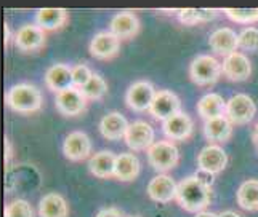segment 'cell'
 <instances>
[{
	"instance_id": "21",
	"label": "cell",
	"mask_w": 258,
	"mask_h": 217,
	"mask_svg": "<svg viewBox=\"0 0 258 217\" xmlns=\"http://www.w3.org/2000/svg\"><path fill=\"white\" fill-rule=\"evenodd\" d=\"M204 134H206V138L210 142H215L217 146L218 144H225L233 136V123L229 122L226 115L206 120V123H204Z\"/></svg>"
},
{
	"instance_id": "40",
	"label": "cell",
	"mask_w": 258,
	"mask_h": 217,
	"mask_svg": "<svg viewBox=\"0 0 258 217\" xmlns=\"http://www.w3.org/2000/svg\"><path fill=\"white\" fill-rule=\"evenodd\" d=\"M128 217H140V215H128Z\"/></svg>"
},
{
	"instance_id": "12",
	"label": "cell",
	"mask_w": 258,
	"mask_h": 217,
	"mask_svg": "<svg viewBox=\"0 0 258 217\" xmlns=\"http://www.w3.org/2000/svg\"><path fill=\"white\" fill-rule=\"evenodd\" d=\"M221 74L231 81H244L252 75V62L244 53H233L223 59Z\"/></svg>"
},
{
	"instance_id": "6",
	"label": "cell",
	"mask_w": 258,
	"mask_h": 217,
	"mask_svg": "<svg viewBox=\"0 0 258 217\" xmlns=\"http://www.w3.org/2000/svg\"><path fill=\"white\" fill-rule=\"evenodd\" d=\"M156 89L153 83L148 80H138L135 83H132L130 88L127 89L125 94V102L127 105L135 112H145L149 111L151 104L154 101Z\"/></svg>"
},
{
	"instance_id": "4",
	"label": "cell",
	"mask_w": 258,
	"mask_h": 217,
	"mask_svg": "<svg viewBox=\"0 0 258 217\" xmlns=\"http://www.w3.org/2000/svg\"><path fill=\"white\" fill-rule=\"evenodd\" d=\"M149 165L159 173L173 169L180 161V152L172 141H159L154 142L148 150Z\"/></svg>"
},
{
	"instance_id": "17",
	"label": "cell",
	"mask_w": 258,
	"mask_h": 217,
	"mask_svg": "<svg viewBox=\"0 0 258 217\" xmlns=\"http://www.w3.org/2000/svg\"><path fill=\"white\" fill-rule=\"evenodd\" d=\"M209 45L215 53L226 58L229 54L236 53V50L239 48V35L229 27H220V29L210 34Z\"/></svg>"
},
{
	"instance_id": "33",
	"label": "cell",
	"mask_w": 258,
	"mask_h": 217,
	"mask_svg": "<svg viewBox=\"0 0 258 217\" xmlns=\"http://www.w3.org/2000/svg\"><path fill=\"white\" fill-rule=\"evenodd\" d=\"M93 72L88 69L85 64H77L73 67V78H74V86L82 89L88 81L92 80Z\"/></svg>"
},
{
	"instance_id": "39",
	"label": "cell",
	"mask_w": 258,
	"mask_h": 217,
	"mask_svg": "<svg viewBox=\"0 0 258 217\" xmlns=\"http://www.w3.org/2000/svg\"><path fill=\"white\" fill-rule=\"evenodd\" d=\"M253 142L258 146V123L255 125V128H253Z\"/></svg>"
},
{
	"instance_id": "2",
	"label": "cell",
	"mask_w": 258,
	"mask_h": 217,
	"mask_svg": "<svg viewBox=\"0 0 258 217\" xmlns=\"http://www.w3.org/2000/svg\"><path fill=\"white\" fill-rule=\"evenodd\" d=\"M42 93L37 86L31 83L13 85L7 93V104L12 111L18 114H32L40 111L42 107Z\"/></svg>"
},
{
	"instance_id": "18",
	"label": "cell",
	"mask_w": 258,
	"mask_h": 217,
	"mask_svg": "<svg viewBox=\"0 0 258 217\" xmlns=\"http://www.w3.org/2000/svg\"><path fill=\"white\" fill-rule=\"evenodd\" d=\"M45 83L51 91H55L56 94L64 91V89L74 88L73 67H69L68 64H63V62L53 64L45 72Z\"/></svg>"
},
{
	"instance_id": "5",
	"label": "cell",
	"mask_w": 258,
	"mask_h": 217,
	"mask_svg": "<svg viewBox=\"0 0 258 217\" xmlns=\"http://www.w3.org/2000/svg\"><path fill=\"white\" fill-rule=\"evenodd\" d=\"M256 114L255 101L247 94H236L226 102V117L233 125H247Z\"/></svg>"
},
{
	"instance_id": "30",
	"label": "cell",
	"mask_w": 258,
	"mask_h": 217,
	"mask_svg": "<svg viewBox=\"0 0 258 217\" xmlns=\"http://www.w3.org/2000/svg\"><path fill=\"white\" fill-rule=\"evenodd\" d=\"M225 13L234 23L248 24L258 21V8H225Z\"/></svg>"
},
{
	"instance_id": "22",
	"label": "cell",
	"mask_w": 258,
	"mask_h": 217,
	"mask_svg": "<svg viewBox=\"0 0 258 217\" xmlns=\"http://www.w3.org/2000/svg\"><path fill=\"white\" fill-rule=\"evenodd\" d=\"M115 160L117 155H114L109 150H101L95 153L88 160V168H90V173L96 177L101 179H108L114 177V169H115Z\"/></svg>"
},
{
	"instance_id": "36",
	"label": "cell",
	"mask_w": 258,
	"mask_h": 217,
	"mask_svg": "<svg viewBox=\"0 0 258 217\" xmlns=\"http://www.w3.org/2000/svg\"><path fill=\"white\" fill-rule=\"evenodd\" d=\"M220 217H242L241 214H237V212H234V211H223L221 214H218Z\"/></svg>"
},
{
	"instance_id": "20",
	"label": "cell",
	"mask_w": 258,
	"mask_h": 217,
	"mask_svg": "<svg viewBox=\"0 0 258 217\" xmlns=\"http://www.w3.org/2000/svg\"><path fill=\"white\" fill-rule=\"evenodd\" d=\"M127 119L119 112H109L106 114L100 122V131L106 139L109 141H119L125 138L128 130Z\"/></svg>"
},
{
	"instance_id": "23",
	"label": "cell",
	"mask_w": 258,
	"mask_h": 217,
	"mask_svg": "<svg viewBox=\"0 0 258 217\" xmlns=\"http://www.w3.org/2000/svg\"><path fill=\"white\" fill-rule=\"evenodd\" d=\"M69 20V15L64 8H40L35 13V23L43 31L61 29Z\"/></svg>"
},
{
	"instance_id": "26",
	"label": "cell",
	"mask_w": 258,
	"mask_h": 217,
	"mask_svg": "<svg viewBox=\"0 0 258 217\" xmlns=\"http://www.w3.org/2000/svg\"><path fill=\"white\" fill-rule=\"evenodd\" d=\"M69 207L68 203L59 193H47L39 203L40 217H68Z\"/></svg>"
},
{
	"instance_id": "37",
	"label": "cell",
	"mask_w": 258,
	"mask_h": 217,
	"mask_svg": "<svg viewBox=\"0 0 258 217\" xmlns=\"http://www.w3.org/2000/svg\"><path fill=\"white\" fill-rule=\"evenodd\" d=\"M196 217H220V215H218V214H215V212L202 211V212H199V214H196Z\"/></svg>"
},
{
	"instance_id": "7",
	"label": "cell",
	"mask_w": 258,
	"mask_h": 217,
	"mask_svg": "<svg viewBox=\"0 0 258 217\" xmlns=\"http://www.w3.org/2000/svg\"><path fill=\"white\" fill-rule=\"evenodd\" d=\"M149 112L154 119L165 122L181 112V101L170 89H161V91L156 93Z\"/></svg>"
},
{
	"instance_id": "16",
	"label": "cell",
	"mask_w": 258,
	"mask_h": 217,
	"mask_svg": "<svg viewBox=\"0 0 258 217\" xmlns=\"http://www.w3.org/2000/svg\"><path fill=\"white\" fill-rule=\"evenodd\" d=\"M120 50V40L109 31L98 32L90 42V54L98 59H111Z\"/></svg>"
},
{
	"instance_id": "14",
	"label": "cell",
	"mask_w": 258,
	"mask_h": 217,
	"mask_svg": "<svg viewBox=\"0 0 258 217\" xmlns=\"http://www.w3.org/2000/svg\"><path fill=\"white\" fill-rule=\"evenodd\" d=\"M109 32H112L119 40H128L137 37L140 32V20L133 12H119L112 16L109 23Z\"/></svg>"
},
{
	"instance_id": "38",
	"label": "cell",
	"mask_w": 258,
	"mask_h": 217,
	"mask_svg": "<svg viewBox=\"0 0 258 217\" xmlns=\"http://www.w3.org/2000/svg\"><path fill=\"white\" fill-rule=\"evenodd\" d=\"M4 27H5V45H8V42H10V39H12V32H10L8 24H5Z\"/></svg>"
},
{
	"instance_id": "34",
	"label": "cell",
	"mask_w": 258,
	"mask_h": 217,
	"mask_svg": "<svg viewBox=\"0 0 258 217\" xmlns=\"http://www.w3.org/2000/svg\"><path fill=\"white\" fill-rule=\"evenodd\" d=\"M96 217H123L122 212L115 207H106V209H101L96 214Z\"/></svg>"
},
{
	"instance_id": "28",
	"label": "cell",
	"mask_w": 258,
	"mask_h": 217,
	"mask_svg": "<svg viewBox=\"0 0 258 217\" xmlns=\"http://www.w3.org/2000/svg\"><path fill=\"white\" fill-rule=\"evenodd\" d=\"M217 10H209V8H184L178 12L180 21L186 26H194L199 23H207L217 16Z\"/></svg>"
},
{
	"instance_id": "15",
	"label": "cell",
	"mask_w": 258,
	"mask_h": 217,
	"mask_svg": "<svg viewBox=\"0 0 258 217\" xmlns=\"http://www.w3.org/2000/svg\"><path fill=\"white\" fill-rule=\"evenodd\" d=\"M178 184L167 174H157L148 184V195L157 203H170L176 198Z\"/></svg>"
},
{
	"instance_id": "10",
	"label": "cell",
	"mask_w": 258,
	"mask_h": 217,
	"mask_svg": "<svg viewBox=\"0 0 258 217\" xmlns=\"http://www.w3.org/2000/svg\"><path fill=\"white\" fill-rule=\"evenodd\" d=\"M55 105H56V111L61 115L77 117L85 111L87 97L84 96L81 89L74 86V88H69V89H64V91L58 93L55 97Z\"/></svg>"
},
{
	"instance_id": "8",
	"label": "cell",
	"mask_w": 258,
	"mask_h": 217,
	"mask_svg": "<svg viewBox=\"0 0 258 217\" xmlns=\"http://www.w3.org/2000/svg\"><path fill=\"white\" fill-rule=\"evenodd\" d=\"M45 31L37 24H26L15 34L13 42L18 50L24 53H34L45 47Z\"/></svg>"
},
{
	"instance_id": "11",
	"label": "cell",
	"mask_w": 258,
	"mask_h": 217,
	"mask_svg": "<svg viewBox=\"0 0 258 217\" xmlns=\"http://www.w3.org/2000/svg\"><path fill=\"white\" fill-rule=\"evenodd\" d=\"M228 165V155L226 152L217 144L204 147L198 155V168L199 171L209 174H218L221 173Z\"/></svg>"
},
{
	"instance_id": "35",
	"label": "cell",
	"mask_w": 258,
	"mask_h": 217,
	"mask_svg": "<svg viewBox=\"0 0 258 217\" xmlns=\"http://www.w3.org/2000/svg\"><path fill=\"white\" fill-rule=\"evenodd\" d=\"M5 161L7 163H10V160H12V157H13V149H12V142L8 141V139H5Z\"/></svg>"
},
{
	"instance_id": "24",
	"label": "cell",
	"mask_w": 258,
	"mask_h": 217,
	"mask_svg": "<svg viewBox=\"0 0 258 217\" xmlns=\"http://www.w3.org/2000/svg\"><path fill=\"white\" fill-rule=\"evenodd\" d=\"M198 114L204 120H212L217 117L226 115V101L217 93H209L202 96L198 102Z\"/></svg>"
},
{
	"instance_id": "1",
	"label": "cell",
	"mask_w": 258,
	"mask_h": 217,
	"mask_svg": "<svg viewBox=\"0 0 258 217\" xmlns=\"http://www.w3.org/2000/svg\"><path fill=\"white\" fill-rule=\"evenodd\" d=\"M176 203L188 212H202L210 204L212 185L206 184L199 176L184 177L176 190Z\"/></svg>"
},
{
	"instance_id": "19",
	"label": "cell",
	"mask_w": 258,
	"mask_h": 217,
	"mask_svg": "<svg viewBox=\"0 0 258 217\" xmlns=\"http://www.w3.org/2000/svg\"><path fill=\"white\" fill-rule=\"evenodd\" d=\"M194 128L192 119L184 112H180L178 115L172 117L162 123V131L170 141H184L188 139Z\"/></svg>"
},
{
	"instance_id": "29",
	"label": "cell",
	"mask_w": 258,
	"mask_h": 217,
	"mask_svg": "<svg viewBox=\"0 0 258 217\" xmlns=\"http://www.w3.org/2000/svg\"><path fill=\"white\" fill-rule=\"evenodd\" d=\"M81 91L84 93V96L87 99L96 101V99H101L106 93H108V83H106V80L100 74H93L92 80L88 81Z\"/></svg>"
},
{
	"instance_id": "25",
	"label": "cell",
	"mask_w": 258,
	"mask_h": 217,
	"mask_svg": "<svg viewBox=\"0 0 258 217\" xmlns=\"http://www.w3.org/2000/svg\"><path fill=\"white\" fill-rule=\"evenodd\" d=\"M140 174V160L133 153H120L115 160L114 177L122 182H130Z\"/></svg>"
},
{
	"instance_id": "27",
	"label": "cell",
	"mask_w": 258,
	"mask_h": 217,
	"mask_svg": "<svg viewBox=\"0 0 258 217\" xmlns=\"http://www.w3.org/2000/svg\"><path fill=\"white\" fill-rule=\"evenodd\" d=\"M237 204L245 211H258V179H248L236 193Z\"/></svg>"
},
{
	"instance_id": "3",
	"label": "cell",
	"mask_w": 258,
	"mask_h": 217,
	"mask_svg": "<svg viewBox=\"0 0 258 217\" xmlns=\"http://www.w3.org/2000/svg\"><path fill=\"white\" fill-rule=\"evenodd\" d=\"M221 75V64L210 54H199L189 66V77L196 85L209 86L217 83Z\"/></svg>"
},
{
	"instance_id": "13",
	"label": "cell",
	"mask_w": 258,
	"mask_h": 217,
	"mask_svg": "<svg viewBox=\"0 0 258 217\" xmlns=\"http://www.w3.org/2000/svg\"><path fill=\"white\" fill-rule=\"evenodd\" d=\"M63 152L68 160L82 161L92 155V141L84 131H73L66 136Z\"/></svg>"
},
{
	"instance_id": "9",
	"label": "cell",
	"mask_w": 258,
	"mask_h": 217,
	"mask_svg": "<svg viewBox=\"0 0 258 217\" xmlns=\"http://www.w3.org/2000/svg\"><path fill=\"white\" fill-rule=\"evenodd\" d=\"M154 130L153 126L149 123L143 122V120H138V122H133L125 134V142L127 146L135 150V152H141V150H149L151 146L154 144Z\"/></svg>"
},
{
	"instance_id": "32",
	"label": "cell",
	"mask_w": 258,
	"mask_h": 217,
	"mask_svg": "<svg viewBox=\"0 0 258 217\" xmlns=\"http://www.w3.org/2000/svg\"><path fill=\"white\" fill-rule=\"evenodd\" d=\"M239 48L244 51H258V29L256 27H245L239 34Z\"/></svg>"
},
{
	"instance_id": "31",
	"label": "cell",
	"mask_w": 258,
	"mask_h": 217,
	"mask_svg": "<svg viewBox=\"0 0 258 217\" xmlns=\"http://www.w3.org/2000/svg\"><path fill=\"white\" fill-rule=\"evenodd\" d=\"M5 217H34L32 206L26 200L18 198L5 206Z\"/></svg>"
}]
</instances>
